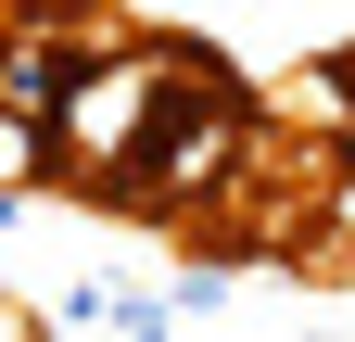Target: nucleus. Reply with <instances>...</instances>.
Wrapping results in <instances>:
<instances>
[{"mask_svg":"<svg viewBox=\"0 0 355 342\" xmlns=\"http://www.w3.org/2000/svg\"><path fill=\"white\" fill-rule=\"evenodd\" d=\"M13 190H64V165H51V114L0 89V203Z\"/></svg>","mask_w":355,"mask_h":342,"instance_id":"nucleus-1","label":"nucleus"},{"mask_svg":"<svg viewBox=\"0 0 355 342\" xmlns=\"http://www.w3.org/2000/svg\"><path fill=\"white\" fill-rule=\"evenodd\" d=\"M38 330V305H13V291H0V342H26Z\"/></svg>","mask_w":355,"mask_h":342,"instance_id":"nucleus-2","label":"nucleus"}]
</instances>
